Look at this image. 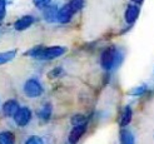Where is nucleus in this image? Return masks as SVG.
Here are the masks:
<instances>
[{
    "mask_svg": "<svg viewBox=\"0 0 154 144\" xmlns=\"http://www.w3.org/2000/svg\"><path fill=\"white\" fill-rule=\"evenodd\" d=\"M51 112H53L51 105L45 104L39 109V112H38V117H39V119H42L43 122H48V120L50 119V117H51Z\"/></svg>",
    "mask_w": 154,
    "mask_h": 144,
    "instance_id": "9b49d317",
    "label": "nucleus"
},
{
    "mask_svg": "<svg viewBox=\"0 0 154 144\" xmlns=\"http://www.w3.org/2000/svg\"><path fill=\"white\" fill-rule=\"evenodd\" d=\"M33 2L38 8H47L50 3V0H33Z\"/></svg>",
    "mask_w": 154,
    "mask_h": 144,
    "instance_id": "aec40b11",
    "label": "nucleus"
},
{
    "mask_svg": "<svg viewBox=\"0 0 154 144\" xmlns=\"http://www.w3.org/2000/svg\"><path fill=\"white\" fill-rule=\"evenodd\" d=\"M134 2H135V3H142L143 0H134Z\"/></svg>",
    "mask_w": 154,
    "mask_h": 144,
    "instance_id": "4be33fe9",
    "label": "nucleus"
},
{
    "mask_svg": "<svg viewBox=\"0 0 154 144\" xmlns=\"http://www.w3.org/2000/svg\"><path fill=\"white\" fill-rule=\"evenodd\" d=\"M85 130H87V123L73 127V129L70 130V133H69V137H68L69 144H76V143H78L79 139L83 137V134L85 133Z\"/></svg>",
    "mask_w": 154,
    "mask_h": 144,
    "instance_id": "39448f33",
    "label": "nucleus"
},
{
    "mask_svg": "<svg viewBox=\"0 0 154 144\" xmlns=\"http://www.w3.org/2000/svg\"><path fill=\"white\" fill-rule=\"evenodd\" d=\"M144 90H145V87H144V85H142V87H137L135 89H133L132 92H130V94H132V95H140V94L144 93Z\"/></svg>",
    "mask_w": 154,
    "mask_h": 144,
    "instance_id": "412c9836",
    "label": "nucleus"
},
{
    "mask_svg": "<svg viewBox=\"0 0 154 144\" xmlns=\"http://www.w3.org/2000/svg\"><path fill=\"white\" fill-rule=\"evenodd\" d=\"M5 14H6V3L5 0H0V20L5 18Z\"/></svg>",
    "mask_w": 154,
    "mask_h": 144,
    "instance_id": "6ab92c4d",
    "label": "nucleus"
},
{
    "mask_svg": "<svg viewBox=\"0 0 154 144\" xmlns=\"http://www.w3.org/2000/svg\"><path fill=\"white\" fill-rule=\"evenodd\" d=\"M100 63L104 69L109 70L118 63V53L114 48H106L102 53V58H100Z\"/></svg>",
    "mask_w": 154,
    "mask_h": 144,
    "instance_id": "f03ea898",
    "label": "nucleus"
},
{
    "mask_svg": "<svg viewBox=\"0 0 154 144\" xmlns=\"http://www.w3.org/2000/svg\"><path fill=\"white\" fill-rule=\"evenodd\" d=\"M24 144H44V140L38 135H30Z\"/></svg>",
    "mask_w": 154,
    "mask_h": 144,
    "instance_id": "f3484780",
    "label": "nucleus"
},
{
    "mask_svg": "<svg viewBox=\"0 0 154 144\" xmlns=\"http://www.w3.org/2000/svg\"><path fill=\"white\" fill-rule=\"evenodd\" d=\"M66 51L64 47H49V48H35L32 51H29V55H33L36 59H42V60H51L59 58Z\"/></svg>",
    "mask_w": 154,
    "mask_h": 144,
    "instance_id": "f257e3e1",
    "label": "nucleus"
},
{
    "mask_svg": "<svg viewBox=\"0 0 154 144\" xmlns=\"http://www.w3.org/2000/svg\"><path fill=\"white\" fill-rule=\"evenodd\" d=\"M130 120H132V108L130 107H125L124 110L122 113V117H120V125L122 127H127Z\"/></svg>",
    "mask_w": 154,
    "mask_h": 144,
    "instance_id": "ddd939ff",
    "label": "nucleus"
},
{
    "mask_svg": "<svg viewBox=\"0 0 154 144\" xmlns=\"http://www.w3.org/2000/svg\"><path fill=\"white\" fill-rule=\"evenodd\" d=\"M17 139L15 135L10 130H2L0 132V144H15Z\"/></svg>",
    "mask_w": 154,
    "mask_h": 144,
    "instance_id": "9d476101",
    "label": "nucleus"
},
{
    "mask_svg": "<svg viewBox=\"0 0 154 144\" xmlns=\"http://www.w3.org/2000/svg\"><path fill=\"white\" fill-rule=\"evenodd\" d=\"M84 123H85V117H84V115H80V114L74 115L73 119H72V124H73L74 127H75V125L84 124Z\"/></svg>",
    "mask_w": 154,
    "mask_h": 144,
    "instance_id": "a211bd4d",
    "label": "nucleus"
},
{
    "mask_svg": "<svg viewBox=\"0 0 154 144\" xmlns=\"http://www.w3.org/2000/svg\"><path fill=\"white\" fill-rule=\"evenodd\" d=\"M24 93L29 98H38L43 94V87L38 79H28L24 84Z\"/></svg>",
    "mask_w": 154,
    "mask_h": 144,
    "instance_id": "7ed1b4c3",
    "label": "nucleus"
},
{
    "mask_svg": "<svg viewBox=\"0 0 154 144\" xmlns=\"http://www.w3.org/2000/svg\"><path fill=\"white\" fill-rule=\"evenodd\" d=\"M57 14H58L57 6L48 5L47 8H44V19L47 21H54L57 19Z\"/></svg>",
    "mask_w": 154,
    "mask_h": 144,
    "instance_id": "f8f14e48",
    "label": "nucleus"
},
{
    "mask_svg": "<svg viewBox=\"0 0 154 144\" xmlns=\"http://www.w3.org/2000/svg\"><path fill=\"white\" fill-rule=\"evenodd\" d=\"M83 0H70V2H69V8H70L72 9V11L73 13H76L78 10H80L82 8H83Z\"/></svg>",
    "mask_w": 154,
    "mask_h": 144,
    "instance_id": "dca6fc26",
    "label": "nucleus"
},
{
    "mask_svg": "<svg viewBox=\"0 0 154 144\" xmlns=\"http://www.w3.org/2000/svg\"><path fill=\"white\" fill-rule=\"evenodd\" d=\"M34 23V18L32 17V15H25V17H21L19 20L15 21V24H14V28L17 29V30H25L28 29L30 25H32Z\"/></svg>",
    "mask_w": 154,
    "mask_h": 144,
    "instance_id": "6e6552de",
    "label": "nucleus"
},
{
    "mask_svg": "<svg viewBox=\"0 0 154 144\" xmlns=\"http://www.w3.org/2000/svg\"><path fill=\"white\" fill-rule=\"evenodd\" d=\"M15 54H17V51H5V53H0V64H5L8 62H10L15 58Z\"/></svg>",
    "mask_w": 154,
    "mask_h": 144,
    "instance_id": "2eb2a0df",
    "label": "nucleus"
},
{
    "mask_svg": "<svg viewBox=\"0 0 154 144\" xmlns=\"http://www.w3.org/2000/svg\"><path fill=\"white\" fill-rule=\"evenodd\" d=\"M120 144H134L133 134L127 129H123L120 133Z\"/></svg>",
    "mask_w": 154,
    "mask_h": 144,
    "instance_id": "4468645a",
    "label": "nucleus"
},
{
    "mask_svg": "<svg viewBox=\"0 0 154 144\" xmlns=\"http://www.w3.org/2000/svg\"><path fill=\"white\" fill-rule=\"evenodd\" d=\"M19 103L15 99H9L3 104V113L5 117H14L19 109Z\"/></svg>",
    "mask_w": 154,
    "mask_h": 144,
    "instance_id": "423d86ee",
    "label": "nucleus"
},
{
    "mask_svg": "<svg viewBox=\"0 0 154 144\" xmlns=\"http://www.w3.org/2000/svg\"><path fill=\"white\" fill-rule=\"evenodd\" d=\"M32 110H30V108L28 107H20L18 109V112L15 113V115L13 117L15 124H17L18 127H26L30 120H32Z\"/></svg>",
    "mask_w": 154,
    "mask_h": 144,
    "instance_id": "20e7f679",
    "label": "nucleus"
},
{
    "mask_svg": "<svg viewBox=\"0 0 154 144\" xmlns=\"http://www.w3.org/2000/svg\"><path fill=\"white\" fill-rule=\"evenodd\" d=\"M73 11L72 9L69 8V5H64L63 8H61L60 10H58V14H57V20L60 21L61 24H65V23H69L73 17Z\"/></svg>",
    "mask_w": 154,
    "mask_h": 144,
    "instance_id": "0eeeda50",
    "label": "nucleus"
},
{
    "mask_svg": "<svg viewBox=\"0 0 154 144\" xmlns=\"http://www.w3.org/2000/svg\"><path fill=\"white\" fill-rule=\"evenodd\" d=\"M138 15H139V8H138L137 5H129L127 11H125L127 23H129V24L134 23L137 20V18H138Z\"/></svg>",
    "mask_w": 154,
    "mask_h": 144,
    "instance_id": "1a4fd4ad",
    "label": "nucleus"
}]
</instances>
